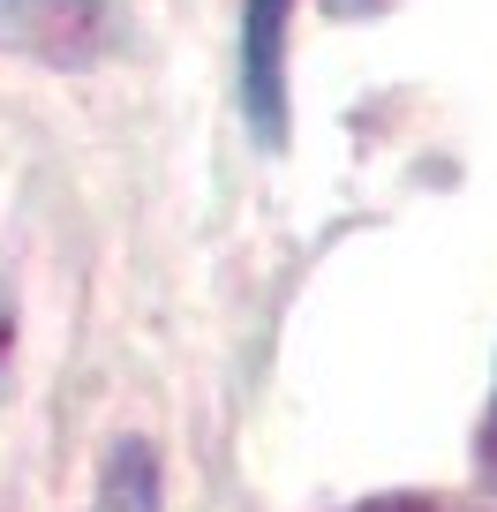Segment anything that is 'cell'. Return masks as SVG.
<instances>
[{
	"instance_id": "obj_4",
	"label": "cell",
	"mask_w": 497,
	"mask_h": 512,
	"mask_svg": "<svg viewBox=\"0 0 497 512\" xmlns=\"http://www.w3.org/2000/svg\"><path fill=\"white\" fill-rule=\"evenodd\" d=\"M8 354H16V294L0 279V377H8Z\"/></svg>"
},
{
	"instance_id": "obj_7",
	"label": "cell",
	"mask_w": 497,
	"mask_h": 512,
	"mask_svg": "<svg viewBox=\"0 0 497 512\" xmlns=\"http://www.w3.org/2000/svg\"><path fill=\"white\" fill-rule=\"evenodd\" d=\"M482 467H490V482H497V415H490V437H482Z\"/></svg>"
},
{
	"instance_id": "obj_3",
	"label": "cell",
	"mask_w": 497,
	"mask_h": 512,
	"mask_svg": "<svg viewBox=\"0 0 497 512\" xmlns=\"http://www.w3.org/2000/svg\"><path fill=\"white\" fill-rule=\"evenodd\" d=\"M106 505L113 512H159V467L144 445H113L106 460Z\"/></svg>"
},
{
	"instance_id": "obj_5",
	"label": "cell",
	"mask_w": 497,
	"mask_h": 512,
	"mask_svg": "<svg viewBox=\"0 0 497 512\" xmlns=\"http://www.w3.org/2000/svg\"><path fill=\"white\" fill-rule=\"evenodd\" d=\"M332 16H377V8H392V0H324Z\"/></svg>"
},
{
	"instance_id": "obj_6",
	"label": "cell",
	"mask_w": 497,
	"mask_h": 512,
	"mask_svg": "<svg viewBox=\"0 0 497 512\" xmlns=\"http://www.w3.org/2000/svg\"><path fill=\"white\" fill-rule=\"evenodd\" d=\"M362 512H437V505H422V497H377V505H362Z\"/></svg>"
},
{
	"instance_id": "obj_1",
	"label": "cell",
	"mask_w": 497,
	"mask_h": 512,
	"mask_svg": "<svg viewBox=\"0 0 497 512\" xmlns=\"http://www.w3.org/2000/svg\"><path fill=\"white\" fill-rule=\"evenodd\" d=\"M0 53L83 68L106 53V0H0Z\"/></svg>"
},
{
	"instance_id": "obj_2",
	"label": "cell",
	"mask_w": 497,
	"mask_h": 512,
	"mask_svg": "<svg viewBox=\"0 0 497 512\" xmlns=\"http://www.w3.org/2000/svg\"><path fill=\"white\" fill-rule=\"evenodd\" d=\"M287 0H249V31H241V98H249V128L257 144H287Z\"/></svg>"
}]
</instances>
